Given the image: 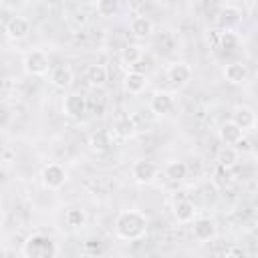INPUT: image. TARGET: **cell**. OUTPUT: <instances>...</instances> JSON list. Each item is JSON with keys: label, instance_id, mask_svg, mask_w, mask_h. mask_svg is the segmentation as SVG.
Masks as SVG:
<instances>
[{"label": "cell", "instance_id": "obj_3", "mask_svg": "<svg viewBox=\"0 0 258 258\" xmlns=\"http://www.w3.org/2000/svg\"><path fill=\"white\" fill-rule=\"evenodd\" d=\"M159 171L161 169H159V165L155 161H151V159H137L133 163V167H131V177L137 183L147 185V183H153L157 179Z\"/></svg>", "mask_w": 258, "mask_h": 258}, {"label": "cell", "instance_id": "obj_1", "mask_svg": "<svg viewBox=\"0 0 258 258\" xmlns=\"http://www.w3.org/2000/svg\"><path fill=\"white\" fill-rule=\"evenodd\" d=\"M147 216L139 210H123L115 218V236L127 242L141 240L147 232Z\"/></svg>", "mask_w": 258, "mask_h": 258}, {"label": "cell", "instance_id": "obj_24", "mask_svg": "<svg viewBox=\"0 0 258 258\" xmlns=\"http://www.w3.org/2000/svg\"><path fill=\"white\" fill-rule=\"evenodd\" d=\"M64 222H67L69 228L79 230V228H83L87 224V212L81 210V208H69L67 214H64Z\"/></svg>", "mask_w": 258, "mask_h": 258}, {"label": "cell", "instance_id": "obj_29", "mask_svg": "<svg viewBox=\"0 0 258 258\" xmlns=\"http://www.w3.org/2000/svg\"><path fill=\"white\" fill-rule=\"evenodd\" d=\"M4 222H6V216H4V210H0V230L4 228Z\"/></svg>", "mask_w": 258, "mask_h": 258}, {"label": "cell", "instance_id": "obj_2", "mask_svg": "<svg viewBox=\"0 0 258 258\" xmlns=\"http://www.w3.org/2000/svg\"><path fill=\"white\" fill-rule=\"evenodd\" d=\"M22 256L26 258H54L60 254L58 244L46 234H30L22 242Z\"/></svg>", "mask_w": 258, "mask_h": 258}, {"label": "cell", "instance_id": "obj_28", "mask_svg": "<svg viewBox=\"0 0 258 258\" xmlns=\"http://www.w3.org/2000/svg\"><path fill=\"white\" fill-rule=\"evenodd\" d=\"M224 256H228V258H230V256H244V250H242L240 246H234V248H230Z\"/></svg>", "mask_w": 258, "mask_h": 258}, {"label": "cell", "instance_id": "obj_8", "mask_svg": "<svg viewBox=\"0 0 258 258\" xmlns=\"http://www.w3.org/2000/svg\"><path fill=\"white\" fill-rule=\"evenodd\" d=\"M167 81L175 87H185L189 81H191V67L183 60H177V62H171L167 67Z\"/></svg>", "mask_w": 258, "mask_h": 258}, {"label": "cell", "instance_id": "obj_16", "mask_svg": "<svg viewBox=\"0 0 258 258\" xmlns=\"http://www.w3.org/2000/svg\"><path fill=\"white\" fill-rule=\"evenodd\" d=\"M216 161L222 169H232L240 161V151L234 145H222L216 153Z\"/></svg>", "mask_w": 258, "mask_h": 258}, {"label": "cell", "instance_id": "obj_11", "mask_svg": "<svg viewBox=\"0 0 258 258\" xmlns=\"http://www.w3.org/2000/svg\"><path fill=\"white\" fill-rule=\"evenodd\" d=\"M232 121L246 133V131H252L256 127V113L252 107H246V105H238L234 107L232 111Z\"/></svg>", "mask_w": 258, "mask_h": 258}, {"label": "cell", "instance_id": "obj_25", "mask_svg": "<svg viewBox=\"0 0 258 258\" xmlns=\"http://www.w3.org/2000/svg\"><path fill=\"white\" fill-rule=\"evenodd\" d=\"M141 56H143V52H141V48H139V46H135V44L125 46V48H123V52H121V60H123L125 64H129V67L137 64V62L141 60Z\"/></svg>", "mask_w": 258, "mask_h": 258}, {"label": "cell", "instance_id": "obj_27", "mask_svg": "<svg viewBox=\"0 0 258 258\" xmlns=\"http://www.w3.org/2000/svg\"><path fill=\"white\" fill-rule=\"evenodd\" d=\"M97 12L105 18L115 16L119 12V0H97Z\"/></svg>", "mask_w": 258, "mask_h": 258}, {"label": "cell", "instance_id": "obj_18", "mask_svg": "<svg viewBox=\"0 0 258 258\" xmlns=\"http://www.w3.org/2000/svg\"><path fill=\"white\" fill-rule=\"evenodd\" d=\"M50 83L56 89H69L73 85V71L69 64H58L50 71Z\"/></svg>", "mask_w": 258, "mask_h": 258}, {"label": "cell", "instance_id": "obj_19", "mask_svg": "<svg viewBox=\"0 0 258 258\" xmlns=\"http://www.w3.org/2000/svg\"><path fill=\"white\" fill-rule=\"evenodd\" d=\"M218 135H220V141H222L224 145H236L246 133H244L234 121H226V123L220 127V133H218Z\"/></svg>", "mask_w": 258, "mask_h": 258}, {"label": "cell", "instance_id": "obj_10", "mask_svg": "<svg viewBox=\"0 0 258 258\" xmlns=\"http://www.w3.org/2000/svg\"><path fill=\"white\" fill-rule=\"evenodd\" d=\"M87 111V103H85V97L79 95V93H71L64 97L62 101V113L71 119H81Z\"/></svg>", "mask_w": 258, "mask_h": 258}, {"label": "cell", "instance_id": "obj_6", "mask_svg": "<svg viewBox=\"0 0 258 258\" xmlns=\"http://www.w3.org/2000/svg\"><path fill=\"white\" fill-rule=\"evenodd\" d=\"M242 20V12L238 6H232V4H226L218 10L216 18H214V24L218 30L226 32V30H234Z\"/></svg>", "mask_w": 258, "mask_h": 258}, {"label": "cell", "instance_id": "obj_20", "mask_svg": "<svg viewBox=\"0 0 258 258\" xmlns=\"http://www.w3.org/2000/svg\"><path fill=\"white\" fill-rule=\"evenodd\" d=\"M87 81H89L91 87H97V89L105 87L107 81H109L107 67L105 64H89V69H87Z\"/></svg>", "mask_w": 258, "mask_h": 258}, {"label": "cell", "instance_id": "obj_7", "mask_svg": "<svg viewBox=\"0 0 258 258\" xmlns=\"http://www.w3.org/2000/svg\"><path fill=\"white\" fill-rule=\"evenodd\" d=\"M191 234H194V238L198 240V242H210V240H214L216 238V234H218V226H216V222L212 220V218H194L191 220Z\"/></svg>", "mask_w": 258, "mask_h": 258}, {"label": "cell", "instance_id": "obj_15", "mask_svg": "<svg viewBox=\"0 0 258 258\" xmlns=\"http://www.w3.org/2000/svg\"><path fill=\"white\" fill-rule=\"evenodd\" d=\"M123 85H125V91H127L129 95H139V93H143L145 87H147V75L141 73V71H129V73L125 75Z\"/></svg>", "mask_w": 258, "mask_h": 258}, {"label": "cell", "instance_id": "obj_13", "mask_svg": "<svg viewBox=\"0 0 258 258\" xmlns=\"http://www.w3.org/2000/svg\"><path fill=\"white\" fill-rule=\"evenodd\" d=\"M222 75H224L226 83H230V85H244L248 81L250 73H248V67L244 62H230L224 67Z\"/></svg>", "mask_w": 258, "mask_h": 258}, {"label": "cell", "instance_id": "obj_23", "mask_svg": "<svg viewBox=\"0 0 258 258\" xmlns=\"http://www.w3.org/2000/svg\"><path fill=\"white\" fill-rule=\"evenodd\" d=\"M163 173L171 181H181L187 177V165H185V161H169L163 167Z\"/></svg>", "mask_w": 258, "mask_h": 258}, {"label": "cell", "instance_id": "obj_5", "mask_svg": "<svg viewBox=\"0 0 258 258\" xmlns=\"http://www.w3.org/2000/svg\"><path fill=\"white\" fill-rule=\"evenodd\" d=\"M22 64H24V71H26L28 75H32V77H42V75H46L48 69H50V62H48L46 52H42V50H38V48L26 52Z\"/></svg>", "mask_w": 258, "mask_h": 258}, {"label": "cell", "instance_id": "obj_9", "mask_svg": "<svg viewBox=\"0 0 258 258\" xmlns=\"http://www.w3.org/2000/svg\"><path fill=\"white\" fill-rule=\"evenodd\" d=\"M149 109L159 117L169 115L175 109V97L167 91H157V93H153V97L149 101Z\"/></svg>", "mask_w": 258, "mask_h": 258}, {"label": "cell", "instance_id": "obj_17", "mask_svg": "<svg viewBox=\"0 0 258 258\" xmlns=\"http://www.w3.org/2000/svg\"><path fill=\"white\" fill-rule=\"evenodd\" d=\"M129 30H131V34L135 38L145 40V38H149L153 34V22L147 16H135L131 20V24H129Z\"/></svg>", "mask_w": 258, "mask_h": 258}, {"label": "cell", "instance_id": "obj_12", "mask_svg": "<svg viewBox=\"0 0 258 258\" xmlns=\"http://www.w3.org/2000/svg\"><path fill=\"white\" fill-rule=\"evenodd\" d=\"M4 32L8 34V38L12 40H24L30 32V22L24 18V16H14L6 22V28Z\"/></svg>", "mask_w": 258, "mask_h": 258}, {"label": "cell", "instance_id": "obj_22", "mask_svg": "<svg viewBox=\"0 0 258 258\" xmlns=\"http://www.w3.org/2000/svg\"><path fill=\"white\" fill-rule=\"evenodd\" d=\"M111 133L109 131H95L89 137V149L95 153H105L111 149Z\"/></svg>", "mask_w": 258, "mask_h": 258}, {"label": "cell", "instance_id": "obj_4", "mask_svg": "<svg viewBox=\"0 0 258 258\" xmlns=\"http://www.w3.org/2000/svg\"><path fill=\"white\" fill-rule=\"evenodd\" d=\"M69 179L67 169L60 163H48L40 171V181L46 189H60Z\"/></svg>", "mask_w": 258, "mask_h": 258}, {"label": "cell", "instance_id": "obj_14", "mask_svg": "<svg viewBox=\"0 0 258 258\" xmlns=\"http://www.w3.org/2000/svg\"><path fill=\"white\" fill-rule=\"evenodd\" d=\"M198 216L196 204L191 200H177L173 204V218L179 224H191V220Z\"/></svg>", "mask_w": 258, "mask_h": 258}, {"label": "cell", "instance_id": "obj_21", "mask_svg": "<svg viewBox=\"0 0 258 258\" xmlns=\"http://www.w3.org/2000/svg\"><path fill=\"white\" fill-rule=\"evenodd\" d=\"M113 133H115L119 139H131V137L137 133V125H135V121H133L131 117L123 115V117H119V119L115 121Z\"/></svg>", "mask_w": 258, "mask_h": 258}, {"label": "cell", "instance_id": "obj_26", "mask_svg": "<svg viewBox=\"0 0 258 258\" xmlns=\"http://www.w3.org/2000/svg\"><path fill=\"white\" fill-rule=\"evenodd\" d=\"M238 46H240V38L234 30H226V32L220 34V48L230 52V50H236Z\"/></svg>", "mask_w": 258, "mask_h": 258}]
</instances>
